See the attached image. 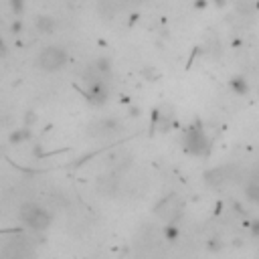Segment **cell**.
Here are the masks:
<instances>
[{
	"label": "cell",
	"instance_id": "obj_10",
	"mask_svg": "<svg viewBox=\"0 0 259 259\" xmlns=\"http://www.w3.org/2000/svg\"><path fill=\"white\" fill-rule=\"evenodd\" d=\"M37 29H39L41 33H53L55 21L51 19V17H39V19H37Z\"/></svg>",
	"mask_w": 259,
	"mask_h": 259
},
{
	"label": "cell",
	"instance_id": "obj_15",
	"mask_svg": "<svg viewBox=\"0 0 259 259\" xmlns=\"http://www.w3.org/2000/svg\"><path fill=\"white\" fill-rule=\"evenodd\" d=\"M215 3H217L219 7H223V5H225V0H215Z\"/></svg>",
	"mask_w": 259,
	"mask_h": 259
},
{
	"label": "cell",
	"instance_id": "obj_3",
	"mask_svg": "<svg viewBox=\"0 0 259 259\" xmlns=\"http://www.w3.org/2000/svg\"><path fill=\"white\" fill-rule=\"evenodd\" d=\"M67 63V51L61 47H45L39 57H37V65L43 71H59L63 65Z\"/></svg>",
	"mask_w": 259,
	"mask_h": 259
},
{
	"label": "cell",
	"instance_id": "obj_6",
	"mask_svg": "<svg viewBox=\"0 0 259 259\" xmlns=\"http://www.w3.org/2000/svg\"><path fill=\"white\" fill-rule=\"evenodd\" d=\"M180 200L174 196V194H168L166 198H162L156 206V215L160 219H164L168 225H174V221L180 217Z\"/></svg>",
	"mask_w": 259,
	"mask_h": 259
},
{
	"label": "cell",
	"instance_id": "obj_9",
	"mask_svg": "<svg viewBox=\"0 0 259 259\" xmlns=\"http://www.w3.org/2000/svg\"><path fill=\"white\" fill-rule=\"evenodd\" d=\"M245 194H247V198H249V200L259 202V172H257V174H253V176L249 178L247 188H245Z\"/></svg>",
	"mask_w": 259,
	"mask_h": 259
},
{
	"label": "cell",
	"instance_id": "obj_12",
	"mask_svg": "<svg viewBox=\"0 0 259 259\" xmlns=\"http://www.w3.org/2000/svg\"><path fill=\"white\" fill-rule=\"evenodd\" d=\"M11 7H13V13L15 15H21L23 9H25V3H23V0H11Z\"/></svg>",
	"mask_w": 259,
	"mask_h": 259
},
{
	"label": "cell",
	"instance_id": "obj_7",
	"mask_svg": "<svg viewBox=\"0 0 259 259\" xmlns=\"http://www.w3.org/2000/svg\"><path fill=\"white\" fill-rule=\"evenodd\" d=\"M146 190H148V180H146L142 174H132V176L122 178V188H120L122 194H128V196H142Z\"/></svg>",
	"mask_w": 259,
	"mask_h": 259
},
{
	"label": "cell",
	"instance_id": "obj_14",
	"mask_svg": "<svg viewBox=\"0 0 259 259\" xmlns=\"http://www.w3.org/2000/svg\"><path fill=\"white\" fill-rule=\"evenodd\" d=\"M3 53H5V41L0 39V55H3Z\"/></svg>",
	"mask_w": 259,
	"mask_h": 259
},
{
	"label": "cell",
	"instance_id": "obj_5",
	"mask_svg": "<svg viewBox=\"0 0 259 259\" xmlns=\"http://www.w3.org/2000/svg\"><path fill=\"white\" fill-rule=\"evenodd\" d=\"M120 188H122V174L112 172V170L97 176V180H95V190L101 196H116L120 192Z\"/></svg>",
	"mask_w": 259,
	"mask_h": 259
},
{
	"label": "cell",
	"instance_id": "obj_11",
	"mask_svg": "<svg viewBox=\"0 0 259 259\" xmlns=\"http://www.w3.org/2000/svg\"><path fill=\"white\" fill-rule=\"evenodd\" d=\"M231 87H233L239 95H245V93L249 91V83H247L243 77H233V79H231Z\"/></svg>",
	"mask_w": 259,
	"mask_h": 259
},
{
	"label": "cell",
	"instance_id": "obj_4",
	"mask_svg": "<svg viewBox=\"0 0 259 259\" xmlns=\"http://www.w3.org/2000/svg\"><path fill=\"white\" fill-rule=\"evenodd\" d=\"M21 221L33 231H45L51 225V215L37 204H25L21 209Z\"/></svg>",
	"mask_w": 259,
	"mask_h": 259
},
{
	"label": "cell",
	"instance_id": "obj_8",
	"mask_svg": "<svg viewBox=\"0 0 259 259\" xmlns=\"http://www.w3.org/2000/svg\"><path fill=\"white\" fill-rule=\"evenodd\" d=\"M122 132V126L116 120H97L89 126V134L93 138H114Z\"/></svg>",
	"mask_w": 259,
	"mask_h": 259
},
{
	"label": "cell",
	"instance_id": "obj_2",
	"mask_svg": "<svg viewBox=\"0 0 259 259\" xmlns=\"http://www.w3.org/2000/svg\"><path fill=\"white\" fill-rule=\"evenodd\" d=\"M0 259H35V247L27 237H15L0 247Z\"/></svg>",
	"mask_w": 259,
	"mask_h": 259
},
{
	"label": "cell",
	"instance_id": "obj_1",
	"mask_svg": "<svg viewBox=\"0 0 259 259\" xmlns=\"http://www.w3.org/2000/svg\"><path fill=\"white\" fill-rule=\"evenodd\" d=\"M182 144H184V150L194 154V156H206L209 150H211V142H209V138H206V134L200 126H190L184 132Z\"/></svg>",
	"mask_w": 259,
	"mask_h": 259
},
{
	"label": "cell",
	"instance_id": "obj_13",
	"mask_svg": "<svg viewBox=\"0 0 259 259\" xmlns=\"http://www.w3.org/2000/svg\"><path fill=\"white\" fill-rule=\"evenodd\" d=\"M196 7L198 9H204L206 7V0H196Z\"/></svg>",
	"mask_w": 259,
	"mask_h": 259
}]
</instances>
